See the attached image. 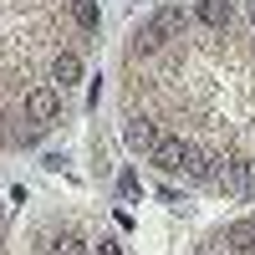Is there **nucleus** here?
<instances>
[{"label":"nucleus","instance_id":"nucleus-1","mask_svg":"<svg viewBox=\"0 0 255 255\" xmlns=\"http://www.w3.org/2000/svg\"><path fill=\"white\" fill-rule=\"evenodd\" d=\"M179 20H184V10H174V5H168V10H158L153 20H143V26L133 31V51H138V56H148V51H158L163 41H168V36L179 31Z\"/></svg>","mask_w":255,"mask_h":255},{"label":"nucleus","instance_id":"nucleus-2","mask_svg":"<svg viewBox=\"0 0 255 255\" xmlns=\"http://www.w3.org/2000/svg\"><path fill=\"white\" fill-rule=\"evenodd\" d=\"M56 113H61V92L56 87H31L26 92V118L31 123H51Z\"/></svg>","mask_w":255,"mask_h":255},{"label":"nucleus","instance_id":"nucleus-3","mask_svg":"<svg viewBox=\"0 0 255 255\" xmlns=\"http://www.w3.org/2000/svg\"><path fill=\"white\" fill-rule=\"evenodd\" d=\"M153 163L163 168V174H179V168L189 163V143H184V138H158V148H153Z\"/></svg>","mask_w":255,"mask_h":255},{"label":"nucleus","instance_id":"nucleus-4","mask_svg":"<svg viewBox=\"0 0 255 255\" xmlns=\"http://www.w3.org/2000/svg\"><path fill=\"white\" fill-rule=\"evenodd\" d=\"M123 138H128V148H143V153H153V148H158V128L148 123V118H133V123L123 128Z\"/></svg>","mask_w":255,"mask_h":255},{"label":"nucleus","instance_id":"nucleus-5","mask_svg":"<svg viewBox=\"0 0 255 255\" xmlns=\"http://www.w3.org/2000/svg\"><path fill=\"white\" fill-rule=\"evenodd\" d=\"M220 163L225 158H215V153H209V148H194V143H189V174H194V179H220Z\"/></svg>","mask_w":255,"mask_h":255},{"label":"nucleus","instance_id":"nucleus-6","mask_svg":"<svg viewBox=\"0 0 255 255\" xmlns=\"http://www.w3.org/2000/svg\"><path fill=\"white\" fill-rule=\"evenodd\" d=\"M225 245L240 250V255H250V250H255V220H235V225L225 230Z\"/></svg>","mask_w":255,"mask_h":255},{"label":"nucleus","instance_id":"nucleus-7","mask_svg":"<svg viewBox=\"0 0 255 255\" xmlns=\"http://www.w3.org/2000/svg\"><path fill=\"white\" fill-rule=\"evenodd\" d=\"M51 77L61 82V87H72V82H82V56H77V51H61V56L51 61Z\"/></svg>","mask_w":255,"mask_h":255},{"label":"nucleus","instance_id":"nucleus-8","mask_svg":"<svg viewBox=\"0 0 255 255\" xmlns=\"http://www.w3.org/2000/svg\"><path fill=\"white\" fill-rule=\"evenodd\" d=\"M230 15H235L230 0H199V20L204 26H230Z\"/></svg>","mask_w":255,"mask_h":255},{"label":"nucleus","instance_id":"nucleus-9","mask_svg":"<svg viewBox=\"0 0 255 255\" xmlns=\"http://www.w3.org/2000/svg\"><path fill=\"white\" fill-rule=\"evenodd\" d=\"M72 20L92 36V31H97V0H72Z\"/></svg>","mask_w":255,"mask_h":255},{"label":"nucleus","instance_id":"nucleus-10","mask_svg":"<svg viewBox=\"0 0 255 255\" xmlns=\"http://www.w3.org/2000/svg\"><path fill=\"white\" fill-rule=\"evenodd\" d=\"M230 184L250 194V189H255V163H250V158H245V163H235V179H230Z\"/></svg>","mask_w":255,"mask_h":255},{"label":"nucleus","instance_id":"nucleus-11","mask_svg":"<svg viewBox=\"0 0 255 255\" xmlns=\"http://www.w3.org/2000/svg\"><path fill=\"white\" fill-rule=\"evenodd\" d=\"M51 255H92V250H87V245H82L77 235H61V240L51 245Z\"/></svg>","mask_w":255,"mask_h":255},{"label":"nucleus","instance_id":"nucleus-12","mask_svg":"<svg viewBox=\"0 0 255 255\" xmlns=\"http://www.w3.org/2000/svg\"><path fill=\"white\" fill-rule=\"evenodd\" d=\"M92 255H123V245H118V240H97Z\"/></svg>","mask_w":255,"mask_h":255},{"label":"nucleus","instance_id":"nucleus-13","mask_svg":"<svg viewBox=\"0 0 255 255\" xmlns=\"http://www.w3.org/2000/svg\"><path fill=\"white\" fill-rule=\"evenodd\" d=\"M250 26H255V0H250Z\"/></svg>","mask_w":255,"mask_h":255}]
</instances>
